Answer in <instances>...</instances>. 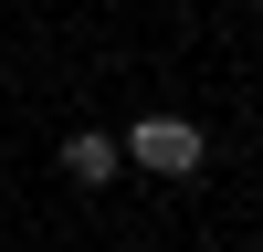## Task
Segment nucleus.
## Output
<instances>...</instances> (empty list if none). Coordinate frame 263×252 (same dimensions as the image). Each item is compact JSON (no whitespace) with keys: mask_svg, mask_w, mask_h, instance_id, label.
Wrapping results in <instances>:
<instances>
[{"mask_svg":"<svg viewBox=\"0 0 263 252\" xmlns=\"http://www.w3.org/2000/svg\"><path fill=\"white\" fill-rule=\"evenodd\" d=\"M116 147H126V168H147V179H190V168L211 158V137H200L190 116H137Z\"/></svg>","mask_w":263,"mask_h":252,"instance_id":"1","label":"nucleus"},{"mask_svg":"<svg viewBox=\"0 0 263 252\" xmlns=\"http://www.w3.org/2000/svg\"><path fill=\"white\" fill-rule=\"evenodd\" d=\"M116 168H126V147L105 137V126H74V137H63V179H74V189H105Z\"/></svg>","mask_w":263,"mask_h":252,"instance_id":"2","label":"nucleus"},{"mask_svg":"<svg viewBox=\"0 0 263 252\" xmlns=\"http://www.w3.org/2000/svg\"><path fill=\"white\" fill-rule=\"evenodd\" d=\"M253 11H263V0H253Z\"/></svg>","mask_w":263,"mask_h":252,"instance_id":"3","label":"nucleus"}]
</instances>
